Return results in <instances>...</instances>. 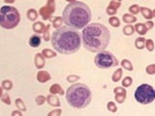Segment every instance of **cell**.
Returning <instances> with one entry per match:
<instances>
[{
	"label": "cell",
	"mask_w": 155,
	"mask_h": 116,
	"mask_svg": "<svg viewBox=\"0 0 155 116\" xmlns=\"http://www.w3.org/2000/svg\"><path fill=\"white\" fill-rule=\"evenodd\" d=\"M84 47L91 52L105 51L111 40V33L105 25L98 22L87 24L82 32Z\"/></svg>",
	"instance_id": "obj_1"
},
{
	"label": "cell",
	"mask_w": 155,
	"mask_h": 116,
	"mask_svg": "<svg viewBox=\"0 0 155 116\" xmlns=\"http://www.w3.org/2000/svg\"><path fill=\"white\" fill-rule=\"evenodd\" d=\"M52 45L59 53L72 54L80 49L82 38L76 29L69 26H60L52 34Z\"/></svg>",
	"instance_id": "obj_2"
},
{
	"label": "cell",
	"mask_w": 155,
	"mask_h": 116,
	"mask_svg": "<svg viewBox=\"0 0 155 116\" xmlns=\"http://www.w3.org/2000/svg\"><path fill=\"white\" fill-rule=\"evenodd\" d=\"M62 18L69 27L82 29L91 20V11L84 2L71 1L64 8Z\"/></svg>",
	"instance_id": "obj_3"
},
{
	"label": "cell",
	"mask_w": 155,
	"mask_h": 116,
	"mask_svg": "<svg viewBox=\"0 0 155 116\" xmlns=\"http://www.w3.org/2000/svg\"><path fill=\"white\" fill-rule=\"evenodd\" d=\"M91 91L84 83H75L66 91V100L75 109H84L91 102Z\"/></svg>",
	"instance_id": "obj_4"
},
{
	"label": "cell",
	"mask_w": 155,
	"mask_h": 116,
	"mask_svg": "<svg viewBox=\"0 0 155 116\" xmlns=\"http://www.w3.org/2000/svg\"><path fill=\"white\" fill-rule=\"evenodd\" d=\"M20 20V16L17 8L9 5H4L0 8V26L12 29L16 27Z\"/></svg>",
	"instance_id": "obj_5"
},
{
	"label": "cell",
	"mask_w": 155,
	"mask_h": 116,
	"mask_svg": "<svg viewBox=\"0 0 155 116\" xmlns=\"http://www.w3.org/2000/svg\"><path fill=\"white\" fill-rule=\"evenodd\" d=\"M135 99L141 105H149L155 99V90L151 85L143 83L136 89Z\"/></svg>",
	"instance_id": "obj_6"
},
{
	"label": "cell",
	"mask_w": 155,
	"mask_h": 116,
	"mask_svg": "<svg viewBox=\"0 0 155 116\" xmlns=\"http://www.w3.org/2000/svg\"><path fill=\"white\" fill-rule=\"evenodd\" d=\"M94 63L100 69H109L118 65V61L114 55L106 51L98 52V54L95 56Z\"/></svg>",
	"instance_id": "obj_7"
},
{
	"label": "cell",
	"mask_w": 155,
	"mask_h": 116,
	"mask_svg": "<svg viewBox=\"0 0 155 116\" xmlns=\"http://www.w3.org/2000/svg\"><path fill=\"white\" fill-rule=\"evenodd\" d=\"M55 10V2L54 1H49L46 6H44L40 10V14L42 15L43 20H50V16Z\"/></svg>",
	"instance_id": "obj_8"
},
{
	"label": "cell",
	"mask_w": 155,
	"mask_h": 116,
	"mask_svg": "<svg viewBox=\"0 0 155 116\" xmlns=\"http://www.w3.org/2000/svg\"><path fill=\"white\" fill-rule=\"evenodd\" d=\"M140 11L143 14V18H146V20H151L154 17V11H152L149 8L146 7H140Z\"/></svg>",
	"instance_id": "obj_9"
},
{
	"label": "cell",
	"mask_w": 155,
	"mask_h": 116,
	"mask_svg": "<svg viewBox=\"0 0 155 116\" xmlns=\"http://www.w3.org/2000/svg\"><path fill=\"white\" fill-rule=\"evenodd\" d=\"M37 80L40 82H46V81L50 80V76L48 72H45V71H40V72L37 74Z\"/></svg>",
	"instance_id": "obj_10"
},
{
	"label": "cell",
	"mask_w": 155,
	"mask_h": 116,
	"mask_svg": "<svg viewBox=\"0 0 155 116\" xmlns=\"http://www.w3.org/2000/svg\"><path fill=\"white\" fill-rule=\"evenodd\" d=\"M41 37L39 35H32L29 38V45L32 47H37L41 45Z\"/></svg>",
	"instance_id": "obj_11"
},
{
	"label": "cell",
	"mask_w": 155,
	"mask_h": 116,
	"mask_svg": "<svg viewBox=\"0 0 155 116\" xmlns=\"http://www.w3.org/2000/svg\"><path fill=\"white\" fill-rule=\"evenodd\" d=\"M47 101L50 105H52V107H59L60 105L59 99H58L57 97L53 94H50L47 97Z\"/></svg>",
	"instance_id": "obj_12"
},
{
	"label": "cell",
	"mask_w": 155,
	"mask_h": 116,
	"mask_svg": "<svg viewBox=\"0 0 155 116\" xmlns=\"http://www.w3.org/2000/svg\"><path fill=\"white\" fill-rule=\"evenodd\" d=\"M35 65L38 69H42L45 66V59L42 53H37L35 55Z\"/></svg>",
	"instance_id": "obj_13"
},
{
	"label": "cell",
	"mask_w": 155,
	"mask_h": 116,
	"mask_svg": "<svg viewBox=\"0 0 155 116\" xmlns=\"http://www.w3.org/2000/svg\"><path fill=\"white\" fill-rule=\"evenodd\" d=\"M50 92L52 94H59V95H63L64 94V91L63 89L61 88L59 84H52L50 88Z\"/></svg>",
	"instance_id": "obj_14"
},
{
	"label": "cell",
	"mask_w": 155,
	"mask_h": 116,
	"mask_svg": "<svg viewBox=\"0 0 155 116\" xmlns=\"http://www.w3.org/2000/svg\"><path fill=\"white\" fill-rule=\"evenodd\" d=\"M135 31H137V32L140 34V35H145L146 33V28L145 26V23H137V24L135 25Z\"/></svg>",
	"instance_id": "obj_15"
},
{
	"label": "cell",
	"mask_w": 155,
	"mask_h": 116,
	"mask_svg": "<svg viewBox=\"0 0 155 116\" xmlns=\"http://www.w3.org/2000/svg\"><path fill=\"white\" fill-rule=\"evenodd\" d=\"M45 27L46 26L44 25V23L41 22H35L33 24V30L35 31V32L37 33H42V32H44V30H45Z\"/></svg>",
	"instance_id": "obj_16"
},
{
	"label": "cell",
	"mask_w": 155,
	"mask_h": 116,
	"mask_svg": "<svg viewBox=\"0 0 155 116\" xmlns=\"http://www.w3.org/2000/svg\"><path fill=\"white\" fill-rule=\"evenodd\" d=\"M122 18H123V22L128 23V24H129V23H132V22H135L136 20H137V18H136L135 16L130 15V14H124Z\"/></svg>",
	"instance_id": "obj_17"
},
{
	"label": "cell",
	"mask_w": 155,
	"mask_h": 116,
	"mask_svg": "<svg viewBox=\"0 0 155 116\" xmlns=\"http://www.w3.org/2000/svg\"><path fill=\"white\" fill-rule=\"evenodd\" d=\"M145 39L143 38V37H139V38L136 39L135 41V46L138 49H143L145 47Z\"/></svg>",
	"instance_id": "obj_18"
},
{
	"label": "cell",
	"mask_w": 155,
	"mask_h": 116,
	"mask_svg": "<svg viewBox=\"0 0 155 116\" xmlns=\"http://www.w3.org/2000/svg\"><path fill=\"white\" fill-rule=\"evenodd\" d=\"M135 32V29H134V26L131 25V24H127L126 26L123 27V34L127 36H130V35H133Z\"/></svg>",
	"instance_id": "obj_19"
},
{
	"label": "cell",
	"mask_w": 155,
	"mask_h": 116,
	"mask_svg": "<svg viewBox=\"0 0 155 116\" xmlns=\"http://www.w3.org/2000/svg\"><path fill=\"white\" fill-rule=\"evenodd\" d=\"M38 17V13L35 9H29L27 11V18L30 20H35Z\"/></svg>",
	"instance_id": "obj_20"
},
{
	"label": "cell",
	"mask_w": 155,
	"mask_h": 116,
	"mask_svg": "<svg viewBox=\"0 0 155 116\" xmlns=\"http://www.w3.org/2000/svg\"><path fill=\"white\" fill-rule=\"evenodd\" d=\"M121 66L127 71H132L133 70V65L128 59H123L121 61Z\"/></svg>",
	"instance_id": "obj_21"
},
{
	"label": "cell",
	"mask_w": 155,
	"mask_h": 116,
	"mask_svg": "<svg viewBox=\"0 0 155 116\" xmlns=\"http://www.w3.org/2000/svg\"><path fill=\"white\" fill-rule=\"evenodd\" d=\"M42 55L47 58H52V57H55L56 56V53L53 52L52 51H50L49 49H43L42 51Z\"/></svg>",
	"instance_id": "obj_22"
},
{
	"label": "cell",
	"mask_w": 155,
	"mask_h": 116,
	"mask_svg": "<svg viewBox=\"0 0 155 116\" xmlns=\"http://www.w3.org/2000/svg\"><path fill=\"white\" fill-rule=\"evenodd\" d=\"M109 24L113 26V27H118V26L120 25L119 18H116V17H111L109 20Z\"/></svg>",
	"instance_id": "obj_23"
},
{
	"label": "cell",
	"mask_w": 155,
	"mask_h": 116,
	"mask_svg": "<svg viewBox=\"0 0 155 116\" xmlns=\"http://www.w3.org/2000/svg\"><path fill=\"white\" fill-rule=\"evenodd\" d=\"M121 76H122V70L121 69H117L113 75V81H114V82L119 81L120 78H121Z\"/></svg>",
	"instance_id": "obj_24"
},
{
	"label": "cell",
	"mask_w": 155,
	"mask_h": 116,
	"mask_svg": "<svg viewBox=\"0 0 155 116\" xmlns=\"http://www.w3.org/2000/svg\"><path fill=\"white\" fill-rule=\"evenodd\" d=\"M52 24H53L54 27H56V28H59L60 27L61 23H62V18L54 17V18H52Z\"/></svg>",
	"instance_id": "obj_25"
},
{
	"label": "cell",
	"mask_w": 155,
	"mask_h": 116,
	"mask_svg": "<svg viewBox=\"0 0 155 116\" xmlns=\"http://www.w3.org/2000/svg\"><path fill=\"white\" fill-rule=\"evenodd\" d=\"M16 105H17V107L20 110H23V111H25L26 110V107H25V105L23 104V102L21 101V99L18 98L16 100Z\"/></svg>",
	"instance_id": "obj_26"
},
{
	"label": "cell",
	"mask_w": 155,
	"mask_h": 116,
	"mask_svg": "<svg viewBox=\"0 0 155 116\" xmlns=\"http://www.w3.org/2000/svg\"><path fill=\"white\" fill-rule=\"evenodd\" d=\"M2 87H3L4 89H6V90H11L13 87V83L11 80H4L2 81Z\"/></svg>",
	"instance_id": "obj_27"
},
{
	"label": "cell",
	"mask_w": 155,
	"mask_h": 116,
	"mask_svg": "<svg viewBox=\"0 0 155 116\" xmlns=\"http://www.w3.org/2000/svg\"><path fill=\"white\" fill-rule=\"evenodd\" d=\"M132 82H133L132 78L126 76V78H124V80H122V85H123V87H129L131 84H132Z\"/></svg>",
	"instance_id": "obj_28"
},
{
	"label": "cell",
	"mask_w": 155,
	"mask_h": 116,
	"mask_svg": "<svg viewBox=\"0 0 155 116\" xmlns=\"http://www.w3.org/2000/svg\"><path fill=\"white\" fill-rule=\"evenodd\" d=\"M145 47L148 49V51H152L154 49V44H153V41H152V40H146L145 42Z\"/></svg>",
	"instance_id": "obj_29"
},
{
	"label": "cell",
	"mask_w": 155,
	"mask_h": 116,
	"mask_svg": "<svg viewBox=\"0 0 155 116\" xmlns=\"http://www.w3.org/2000/svg\"><path fill=\"white\" fill-rule=\"evenodd\" d=\"M129 12L133 15L138 14V13L140 12V7H139L137 4L132 5V6H130V8H129Z\"/></svg>",
	"instance_id": "obj_30"
},
{
	"label": "cell",
	"mask_w": 155,
	"mask_h": 116,
	"mask_svg": "<svg viewBox=\"0 0 155 116\" xmlns=\"http://www.w3.org/2000/svg\"><path fill=\"white\" fill-rule=\"evenodd\" d=\"M125 98H126V93L124 94H117L116 95V100L117 103H119V104H122V103L124 102Z\"/></svg>",
	"instance_id": "obj_31"
},
{
	"label": "cell",
	"mask_w": 155,
	"mask_h": 116,
	"mask_svg": "<svg viewBox=\"0 0 155 116\" xmlns=\"http://www.w3.org/2000/svg\"><path fill=\"white\" fill-rule=\"evenodd\" d=\"M107 107H108V109L109 110V111H111V112H116L117 107H116V105H114V102H109Z\"/></svg>",
	"instance_id": "obj_32"
},
{
	"label": "cell",
	"mask_w": 155,
	"mask_h": 116,
	"mask_svg": "<svg viewBox=\"0 0 155 116\" xmlns=\"http://www.w3.org/2000/svg\"><path fill=\"white\" fill-rule=\"evenodd\" d=\"M35 101H36V104H37V105H43L45 102L47 101V99L45 98L44 96H38V97H36Z\"/></svg>",
	"instance_id": "obj_33"
},
{
	"label": "cell",
	"mask_w": 155,
	"mask_h": 116,
	"mask_svg": "<svg viewBox=\"0 0 155 116\" xmlns=\"http://www.w3.org/2000/svg\"><path fill=\"white\" fill-rule=\"evenodd\" d=\"M49 29H50V25H47L46 27H45V30H44V40L45 41H49L50 40Z\"/></svg>",
	"instance_id": "obj_34"
},
{
	"label": "cell",
	"mask_w": 155,
	"mask_h": 116,
	"mask_svg": "<svg viewBox=\"0 0 155 116\" xmlns=\"http://www.w3.org/2000/svg\"><path fill=\"white\" fill-rule=\"evenodd\" d=\"M146 73L149 74V75H153L155 73V65H149L148 67H146Z\"/></svg>",
	"instance_id": "obj_35"
},
{
	"label": "cell",
	"mask_w": 155,
	"mask_h": 116,
	"mask_svg": "<svg viewBox=\"0 0 155 116\" xmlns=\"http://www.w3.org/2000/svg\"><path fill=\"white\" fill-rule=\"evenodd\" d=\"M120 5H121V2H119V1H117V2L116 1H111V3H109V6L111 7V8H114V9L117 10Z\"/></svg>",
	"instance_id": "obj_36"
},
{
	"label": "cell",
	"mask_w": 155,
	"mask_h": 116,
	"mask_svg": "<svg viewBox=\"0 0 155 116\" xmlns=\"http://www.w3.org/2000/svg\"><path fill=\"white\" fill-rule=\"evenodd\" d=\"M2 101H3L6 105H11V100H10V96L8 94H4L2 96Z\"/></svg>",
	"instance_id": "obj_37"
},
{
	"label": "cell",
	"mask_w": 155,
	"mask_h": 116,
	"mask_svg": "<svg viewBox=\"0 0 155 116\" xmlns=\"http://www.w3.org/2000/svg\"><path fill=\"white\" fill-rule=\"evenodd\" d=\"M61 114V109H54L52 111H50L48 116H60Z\"/></svg>",
	"instance_id": "obj_38"
},
{
	"label": "cell",
	"mask_w": 155,
	"mask_h": 116,
	"mask_svg": "<svg viewBox=\"0 0 155 116\" xmlns=\"http://www.w3.org/2000/svg\"><path fill=\"white\" fill-rule=\"evenodd\" d=\"M114 92L116 93V95L117 94H124L126 93V91H125V89H123L122 87H116V88H114Z\"/></svg>",
	"instance_id": "obj_39"
},
{
	"label": "cell",
	"mask_w": 155,
	"mask_h": 116,
	"mask_svg": "<svg viewBox=\"0 0 155 116\" xmlns=\"http://www.w3.org/2000/svg\"><path fill=\"white\" fill-rule=\"evenodd\" d=\"M107 14H109V15H111V16H114L116 13L117 12V10H116V9H114V8H111V7H108L107 8Z\"/></svg>",
	"instance_id": "obj_40"
},
{
	"label": "cell",
	"mask_w": 155,
	"mask_h": 116,
	"mask_svg": "<svg viewBox=\"0 0 155 116\" xmlns=\"http://www.w3.org/2000/svg\"><path fill=\"white\" fill-rule=\"evenodd\" d=\"M80 78L79 76H69L67 78V80L69 81V82H73V81H76Z\"/></svg>",
	"instance_id": "obj_41"
},
{
	"label": "cell",
	"mask_w": 155,
	"mask_h": 116,
	"mask_svg": "<svg viewBox=\"0 0 155 116\" xmlns=\"http://www.w3.org/2000/svg\"><path fill=\"white\" fill-rule=\"evenodd\" d=\"M153 25H154V23L152 22H148L146 23H145V28L148 31L149 30V29H151L152 27H153Z\"/></svg>",
	"instance_id": "obj_42"
},
{
	"label": "cell",
	"mask_w": 155,
	"mask_h": 116,
	"mask_svg": "<svg viewBox=\"0 0 155 116\" xmlns=\"http://www.w3.org/2000/svg\"><path fill=\"white\" fill-rule=\"evenodd\" d=\"M12 116H22L20 111H18V110H15V111L12 112Z\"/></svg>",
	"instance_id": "obj_43"
},
{
	"label": "cell",
	"mask_w": 155,
	"mask_h": 116,
	"mask_svg": "<svg viewBox=\"0 0 155 116\" xmlns=\"http://www.w3.org/2000/svg\"><path fill=\"white\" fill-rule=\"evenodd\" d=\"M5 2H6V3H13L14 1H13V0H11V1H8V0H6Z\"/></svg>",
	"instance_id": "obj_44"
},
{
	"label": "cell",
	"mask_w": 155,
	"mask_h": 116,
	"mask_svg": "<svg viewBox=\"0 0 155 116\" xmlns=\"http://www.w3.org/2000/svg\"><path fill=\"white\" fill-rule=\"evenodd\" d=\"M2 93H3V92H2V88H1V87H0V97L2 96Z\"/></svg>",
	"instance_id": "obj_45"
}]
</instances>
